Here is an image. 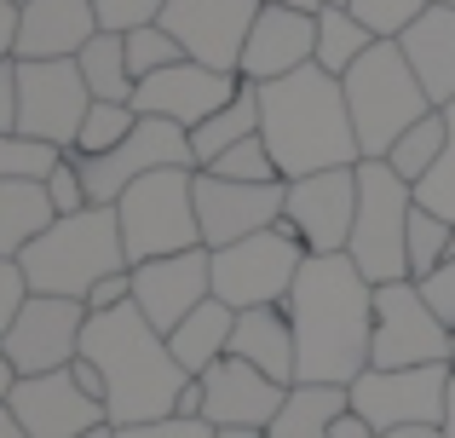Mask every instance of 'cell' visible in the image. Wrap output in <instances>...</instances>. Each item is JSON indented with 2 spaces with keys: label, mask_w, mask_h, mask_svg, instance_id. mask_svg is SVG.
I'll list each match as a JSON object with an SVG mask.
<instances>
[{
  "label": "cell",
  "mask_w": 455,
  "mask_h": 438,
  "mask_svg": "<svg viewBox=\"0 0 455 438\" xmlns=\"http://www.w3.org/2000/svg\"><path fill=\"white\" fill-rule=\"evenodd\" d=\"M346 6H352V18L363 23L375 41H398V35L410 29L433 0H346Z\"/></svg>",
  "instance_id": "35"
},
{
  "label": "cell",
  "mask_w": 455,
  "mask_h": 438,
  "mask_svg": "<svg viewBox=\"0 0 455 438\" xmlns=\"http://www.w3.org/2000/svg\"><path fill=\"white\" fill-rule=\"evenodd\" d=\"M81 358H92L104 370V410H110V427H145V421H167L179 416V393H185L190 375L173 363L167 335L150 329V317L139 306H116V312L87 317V335H81Z\"/></svg>",
  "instance_id": "3"
},
{
  "label": "cell",
  "mask_w": 455,
  "mask_h": 438,
  "mask_svg": "<svg viewBox=\"0 0 455 438\" xmlns=\"http://www.w3.org/2000/svg\"><path fill=\"white\" fill-rule=\"evenodd\" d=\"M340 410H352L346 386H289V398H283V410L266 427V438H329Z\"/></svg>",
  "instance_id": "28"
},
{
  "label": "cell",
  "mask_w": 455,
  "mask_h": 438,
  "mask_svg": "<svg viewBox=\"0 0 455 438\" xmlns=\"http://www.w3.org/2000/svg\"><path fill=\"white\" fill-rule=\"evenodd\" d=\"M92 87L76 58H18V133L52 150H76Z\"/></svg>",
  "instance_id": "9"
},
{
  "label": "cell",
  "mask_w": 455,
  "mask_h": 438,
  "mask_svg": "<svg viewBox=\"0 0 455 438\" xmlns=\"http://www.w3.org/2000/svg\"><path fill=\"white\" fill-rule=\"evenodd\" d=\"M450 259H455V231H450Z\"/></svg>",
  "instance_id": "59"
},
{
  "label": "cell",
  "mask_w": 455,
  "mask_h": 438,
  "mask_svg": "<svg viewBox=\"0 0 455 438\" xmlns=\"http://www.w3.org/2000/svg\"><path fill=\"white\" fill-rule=\"evenodd\" d=\"M208 173H220V179H248V185H271V179H283L259 133H254V139H243V145H231V150H225V156L213 162Z\"/></svg>",
  "instance_id": "38"
},
{
  "label": "cell",
  "mask_w": 455,
  "mask_h": 438,
  "mask_svg": "<svg viewBox=\"0 0 455 438\" xmlns=\"http://www.w3.org/2000/svg\"><path fill=\"white\" fill-rule=\"evenodd\" d=\"M87 306L64 300V294H29L12 329L0 335V352L18 363V375H52L81 358V335H87Z\"/></svg>",
  "instance_id": "13"
},
{
  "label": "cell",
  "mask_w": 455,
  "mask_h": 438,
  "mask_svg": "<svg viewBox=\"0 0 455 438\" xmlns=\"http://www.w3.org/2000/svg\"><path fill=\"white\" fill-rule=\"evenodd\" d=\"M92 12H99V29L133 35V29H150V23H162L167 0H92Z\"/></svg>",
  "instance_id": "40"
},
{
  "label": "cell",
  "mask_w": 455,
  "mask_h": 438,
  "mask_svg": "<svg viewBox=\"0 0 455 438\" xmlns=\"http://www.w3.org/2000/svg\"><path fill=\"white\" fill-rule=\"evenodd\" d=\"M29 294H64L87 300V289L110 271H127V243H122V214L116 208H81V214L52 219L29 248L18 254Z\"/></svg>",
  "instance_id": "4"
},
{
  "label": "cell",
  "mask_w": 455,
  "mask_h": 438,
  "mask_svg": "<svg viewBox=\"0 0 455 438\" xmlns=\"http://www.w3.org/2000/svg\"><path fill=\"white\" fill-rule=\"evenodd\" d=\"M236 87H243V76H225V69H208V64H173L162 69V76H145L133 92V110L139 115H162V122L173 127H202L213 110H225V104L236 99Z\"/></svg>",
  "instance_id": "18"
},
{
  "label": "cell",
  "mask_w": 455,
  "mask_h": 438,
  "mask_svg": "<svg viewBox=\"0 0 455 438\" xmlns=\"http://www.w3.org/2000/svg\"><path fill=\"white\" fill-rule=\"evenodd\" d=\"M380 438H438V427H398V433H380Z\"/></svg>",
  "instance_id": "53"
},
{
  "label": "cell",
  "mask_w": 455,
  "mask_h": 438,
  "mask_svg": "<svg viewBox=\"0 0 455 438\" xmlns=\"http://www.w3.org/2000/svg\"><path fill=\"white\" fill-rule=\"evenodd\" d=\"M329 438H380V433L369 427L357 410H340V416H334V427H329Z\"/></svg>",
  "instance_id": "47"
},
{
  "label": "cell",
  "mask_w": 455,
  "mask_h": 438,
  "mask_svg": "<svg viewBox=\"0 0 455 438\" xmlns=\"http://www.w3.org/2000/svg\"><path fill=\"white\" fill-rule=\"evenodd\" d=\"M18 381H23V375H18V363H12L6 352H0V410L12 404V393H18Z\"/></svg>",
  "instance_id": "49"
},
{
  "label": "cell",
  "mask_w": 455,
  "mask_h": 438,
  "mask_svg": "<svg viewBox=\"0 0 455 438\" xmlns=\"http://www.w3.org/2000/svg\"><path fill=\"white\" fill-rule=\"evenodd\" d=\"M450 363H455V329H450Z\"/></svg>",
  "instance_id": "58"
},
{
  "label": "cell",
  "mask_w": 455,
  "mask_h": 438,
  "mask_svg": "<svg viewBox=\"0 0 455 438\" xmlns=\"http://www.w3.org/2000/svg\"><path fill=\"white\" fill-rule=\"evenodd\" d=\"M438 438H455V375H450V404H444V421H438Z\"/></svg>",
  "instance_id": "52"
},
{
  "label": "cell",
  "mask_w": 455,
  "mask_h": 438,
  "mask_svg": "<svg viewBox=\"0 0 455 438\" xmlns=\"http://www.w3.org/2000/svg\"><path fill=\"white\" fill-rule=\"evenodd\" d=\"M410 214H415V185L398 179L392 162H357V219L346 254L375 289L410 277Z\"/></svg>",
  "instance_id": "6"
},
{
  "label": "cell",
  "mask_w": 455,
  "mask_h": 438,
  "mask_svg": "<svg viewBox=\"0 0 455 438\" xmlns=\"http://www.w3.org/2000/svg\"><path fill=\"white\" fill-rule=\"evenodd\" d=\"M12 46H18V6L0 0V64L12 58Z\"/></svg>",
  "instance_id": "48"
},
{
  "label": "cell",
  "mask_w": 455,
  "mask_h": 438,
  "mask_svg": "<svg viewBox=\"0 0 455 438\" xmlns=\"http://www.w3.org/2000/svg\"><path fill=\"white\" fill-rule=\"evenodd\" d=\"M346 110H352V127H357V145H363V162H387L392 145L410 133L415 122L438 110L427 99V87L415 81L410 58H403L398 41H375L352 69H346Z\"/></svg>",
  "instance_id": "5"
},
{
  "label": "cell",
  "mask_w": 455,
  "mask_h": 438,
  "mask_svg": "<svg viewBox=\"0 0 455 438\" xmlns=\"http://www.w3.org/2000/svg\"><path fill=\"white\" fill-rule=\"evenodd\" d=\"M202 300H213V248H190V254L133 266V306L162 335H173Z\"/></svg>",
  "instance_id": "17"
},
{
  "label": "cell",
  "mask_w": 455,
  "mask_h": 438,
  "mask_svg": "<svg viewBox=\"0 0 455 438\" xmlns=\"http://www.w3.org/2000/svg\"><path fill=\"white\" fill-rule=\"evenodd\" d=\"M421 363H450V329L421 300L415 277L380 283L375 289V346L369 370H421Z\"/></svg>",
  "instance_id": "11"
},
{
  "label": "cell",
  "mask_w": 455,
  "mask_h": 438,
  "mask_svg": "<svg viewBox=\"0 0 455 438\" xmlns=\"http://www.w3.org/2000/svg\"><path fill=\"white\" fill-rule=\"evenodd\" d=\"M259 6H266V0H167L162 29L185 46L190 64H208V69L236 76Z\"/></svg>",
  "instance_id": "15"
},
{
  "label": "cell",
  "mask_w": 455,
  "mask_h": 438,
  "mask_svg": "<svg viewBox=\"0 0 455 438\" xmlns=\"http://www.w3.org/2000/svg\"><path fill=\"white\" fill-rule=\"evenodd\" d=\"M127 64H133L139 81H145V76H162V69L185 64V46H179L162 23H150V29H133V35H127Z\"/></svg>",
  "instance_id": "37"
},
{
  "label": "cell",
  "mask_w": 455,
  "mask_h": 438,
  "mask_svg": "<svg viewBox=\"0 0 455 438\" xmlns=\"http://www.w3.org/2000/svg\"><path fill=\"white\" fill-rule=\"evenodd\" d=\"M415 289H421V300L438 312V323L455 329V259H444L433 277H415Z\"/></svg>",
  "instance_id": "41"
},
{
  "label": "cell",
  "mask_w": 455,
  "mask_h": 438,
  "mask_svg": "<svg viewBox=\"0 0 455 438\" xmlns=\"http://www.w3.org/2000/svg\"><path fill=\"white\" fill-rule=\"evenodd\" d=\"M12 410L18 421L29 427V438H87L99 427H110L104 404H92L69 370H52V375H23L18 393H12Z\"/></svg>",
  "instance_id": "20"
},
{
  "label": "cell",
  "mask_w": 455,
  "mask_h": 438,
  "mask_svg": "<svg viewBox=\"0 0 455 438\" xmlns=\"http://www.w3.org/2000/svg\"><path fill=\"white\" fill-rule=\"evenodd\" d=\"M254 133H259V87H254V81H243V87H236V99L225 104V110H213L202 127H190L196 168H213V162H220L231 145H243V139H254Z\"/></svg>",
  "instance_id": "27"
},
{
  "label": "cell",
  "mask_w": 455,
  "mask_h": 438,
  "mask_svg": "<svg viewBox=\"0 0 455 438\" xmlns=\"http://www.w3.org/2000/svg\"><path fill=\"white\" fill-rule=\"evenodd\" d=\"M438 156H444V110H433L427 122H415L410 133L392 145V156H387V162H392V173H398V179L421 185L427 173L438 168Z\"/></svg>",
  "instance_id": "31"
},
{
  "label": "cell",
  "mask_w": 455,
  "mask_h": 438,
  "mask_svg": "<svg viewBox=\"0 0 455 438\" xmlns=\"http://www.w3.org/2000/svg\"><path fill=\"white\" fill-rule=\"evenodd\" d=\"M283 398H289V386H277L271 375H259L243 358H220L202 375V421H213V427H259L266 433L277 421Z\"/></svg>",
  "instance_id": "21"
},
{
  "label": "cell",
  "mask_w": 455,
  "mask_h": 438,
  "mask_svg": "<svg viewBox=\"0 0 455 438\" xmlns=\"http://www.w3.org/2000/svg\"><path fill=\"white\" fill-rule=\"evenodd\" d=\"M46 196H52L58 219H64V214H81V208H92L87 179H81V156H76V150H64V156H58V168L46 173Z\"/></svg>",
  "instance_id": "39"
},
{
  "label": "cell",
  "mask_w": 455,
  "mask_h": 438,
  "mask_svg": "<svg viewBox=\"0 0 455 438\" xmlns=\"http://www.w3.org/2000/svg\"><path fill=\"white\" fill-rule=\"evenodd\" d=\"M76 64H81V76H87V87H92L99 104H133L139 76H133V64H127V35L99 29L87 46H81Z\"/></svg>",
  "instance_id": "29"
},
{
  "label": "cell",
  "mask_w": 455,
  "mask_h": 438,
  "mask_svg": "<svg viewBox=\"0 0 455 438\" xmlns=\"http://www.w3.org/2000/svg\"><path fill=\"white\" fill-rule=\"evenodd\" d=\"M99 35L92 0H29L18 12V46L12 58H81V46Z\"/></svg>",
  "instance_id": "22"
},
{
  "label": "cell",
  "mask_w": 455,
  "mask_h": 438,
  "mask_svg": "<svg viewBox=\"0 0 455 438\" xmlns=\"http://www.w3.org/2000/svg\"><path fill=\"white\" fill-rule=\"evenodd\" d=\"M375 46V35L352 18V6H323L317 12V69H329L334 81H346V69Z\"/></svg>",
  "instance_id": "30"
},
{
  "label": "cell",
  "mask_w": 455,
  "mask_h": 438,
  "mask_svg": "<svg viewBox=\"0 0 455 438\" xmlns=\"http://www.w3.org/2000/svg\"><path fill=\"white\" fill-rule=\"evenodd\" d=\"M23 300H29V277H23L18 259H0V335L12 329V317L23 312Z\"/></svg>",
  "instance_id": "44"
},
{
  "label": "cell",
  "mask_w": 455,
  "mask_h": 438,
  "mask_svg": "<svg viewBox=\"0 0 455 438\" xmlns=\"http://www.w3.org/2000/svg\"><path fill=\"white\" fill-rule=\"evenodd\" d=\"M69 381H76L81 393L92 398V404H104V398H110V386H104V370H99L92 358H76V363H69ZM104 416H110V410H104Z\"/></svg>",
  "instance_id": "46"
},
{
  "label": "cell",
  "mask_w": 455,
  "mask_h": 438,
  "mask_svg": "<svg viewBox=\"0 0 455 438\" xmlns=\"http://www.w3.org/2000/svg\"><path fill=\"white\" fill-rule=\"evenodd\" d=\"M116 438H220V433L202 416H167V421H145V427H116Z\"/></svg>",
  "instance_id": "42"
},
{
  "label": "cell",
  "mask_w": 455,
  "mask_h": 438,
  "mask_svg": "<svg viewBox=\"0 0 455 438\" xmlns=\"http://www.w3.org/2000/svg\"><path fill=\"white\" fill-rule=\"evenodd\" d=\"M415 203L433 208V214H444L455 225V104L444 110V156H438V168L415 185Z\"/></svg>",
  "instance_id": "34"
},
{
  "label": "cell",
  "mask_w": 455,
  "mask_h": 438,
  "mask_svg": "<svg viewBox=\"0 0 455 438\" xmlns=\"http://www.w3.org/2000/svg\"><path fill=\"white\" fill-rule=\"evenodd\" d=\"M306 266V248L294 243L283 225L259 236H243L231 248H213V300L231 312H259V306H283Z\"/></svg>",
  "instance_id": "8"
},
{
  "label": "cell",
  "mask_w": 455,
  "mask_h": 438,
  "mask_svg": "<svg viewBox=\"0 0 455 438\" xmlns=\"http://www.w3.org/2000/svg\"><path fill=\"white\" fill-rule=\"evenodd\" d=\"M133 127H139L133 104H99V99H92L87 122H81V139H76V156H110Z\"/></svg>",
  "instance_id": "32"
},
{
  "label": "cell",
  "mask_w": 455,
  "mask_h": 438,
  "mask_svg": "<svg viewBox=\"0 0 455 438\" xmlns=\"http://www.w3.org/2000/svg\"><path fill=\"white\" fill-rule=\"evenodd\" d=\"M87 438H116V427H99V433H87Z\"/></svg>",
  "instance_id": "56"
},
{
  "label": "cell",
  "mask_w": 455,
  "mask_h": 438,
  "mask_svg": "<svg viewBox=\"0 0 455 438\" xmlns=\"http://www.w3.org/2000/svg\"><path fill=\"white\" fill-rule=\"evenodd\" d=\"M231 329H236L231 306L225 300H202L196 312L167 335V352H173V363L190 375V381H202L220 358H231Z\"/></svg>",
  "instance_id": "25"
},
{
  "label": "cell",
  "mask_w": 455,
  "mask_h": 438,
  "mask_svg": "<svg viewBox=\"0 0 455 438\" xmlns=\"http://www.w3.org/2000/svg\"><path fill=\"white\" fill-rule=\"evenodd\" d=\"M323 6H346V0H323Z\"/></svg>",
  "instance_id": "60"
},
{
  "label": "cell",
  "mask_w": 455,
  "mask_h": 438,
  "mask_svg": "<svg viewBox=\"0 0 455 438\" xmlns=\"http://www.w3.org/2000/svg\"><path fill=\"white\" fill-rule=\"evenodd\" d=\"M162 168H196L190 133L162 122V115H139V127L110 156H81V179H87L92 208H116L127 196V185H139L145 173H162Z\"/></svg>",
  "instance_id": "12"
},
{
  "label": "cell",
  "mask_w": 455,
  "mask_h": 438,
  "mask_svg": "<svg viewBox=\"0 0 455 438\" xmlns=\"http://www.w3.org/2000/svg\"><path fill=\"white\" fill-rule=\"evenodd\" d=\"M289 203V179L248 185V179H220V173L196 168V219H202V248H231L243 236H259L283 219Z\"/></svg>",
  "instance_id": "16"
},
{
  "label": "cell",
  "mask_w": 455,
  "mask_h": 438,
  "mask_svg": "<svg viewBox=\"0 0 455 438\" xmlns=\"http://www.w3.org/2000/svg\"><path fill=\"white\" fill-rule=\"evenodd\" d=\"M266 6H294V12H323V0H266Z\"/></svg>",
  "instance_id": "54"
},
{
  "label": "cell",
  "mask_w": 455,
  "mask_h": 438,
  "mask_svg": "<svg viewBox=\"0 0 455 438\" xmlns=\"http://www.w3.org/2000/svg\"><path fill=\"white\" fill-rule=\"evenodd\" d=\"M213 433H220V438H266L259 427H213Z\"/></svg>",
  "instance_id": "55"
},
{
  "label": "cell",
  "mask_w": 455,
  "mask_h": 438,
  "mask_svg": "<svg viewBox=\"0 0 455 438\" xmlns=\"http://www.w3.org/2000/svg\"><path fill=\"white\" fill-rule=\"evenodd\" d=\"M450 231L455 225L444 214H433V208L415 203V214H410V277H433V271L444 266L450 259Z\"/></svg>",
  "instance_id": "33"
},
{
  "label": "cell",
  "mask_w": 455,
  "mask_h": 438,
  "mask_svg": "<svg viewBox=\"0 0 455 438\" xmlns=\"http://www.w3.org/2000/svg\"><path fill=\"white\" fill-rule=\"evenodd\" d=\"M433 6H444V12H455V0H433Z\"/></svg>",
  "instance_id": "57"
},
{
  "label": "cell",
  "mask_w": 455,
  "mask_h": 438,
  "mask_svg": "<svg viewBox=\"0 0 455 438\" xmlns=\"http://www.w3.org/2000/svg\"><path fill=\"white\" fill-rule=\"evenodd\" d=\"M81 306H87L92 317H99V312H116V306H133V266H127V271H110V277H99V283L87 289V300H81Z\"/></svg>",
  "instance_id": "43"
},
{
  "label": "cell",
  "mask_w": 455,
  "mask_h": 438,
  "mask_svg": "<svg viewBox=\"0 0 455 438\" xmlns=\"http://www.w3.org/2000/svg\"><path fill=\"white\" fill-rule=\"evenodd\" d=\"M58 219L46 179H0V259H18Z\"/></svg>",
  "instance_id": "26"
},
{
  "label": "cell",
  "mask_w": 455,
  "mask_h": 438,
  "mask_svg": "<svg viewBox=\"0 0 455 438\" xmlns=\"http://www.w3.org/2000/svg\"><path fill=\"white\" fill-rule=\"evenodd\" d=\"M357 219V168H329L289 179V203H283V231L306 248V254H346Z\"/></svg>",
  "instance_id": "14"
},
{
  "label": "cell",
  "mask_w": 455,
  "mask_h": 438,
  "mask_svg": "<svg viewBox=\"0 0 455 438\" xmlns=\"http://www.w3.org/2000/svg\"><path fill=\"white\" fill-rule=\"evenodd\" d=\"M116 214H122L127 266H145V259H167V254H190V248H202L196 168L145 173L139 185H127V196L116 203Z\"/></svg>",
  "instance_id": "7"
},
{
  "label": "cell",
  "mask_w": 455,
  "mask_h": 438,
  "mask_svg": "<svg viewBox=\"0 0 455 438\" xmlns=\"http://www.w3.org/2000/svg\"><path fill=\"white\" fill-rule=\"evenodd\" d=\"M0 438H29V427H23V421H18V410H0Z\"/></svg>",
  "instance_id": "51"
},
{
  "label": "cell",
  "mask_w": 455,
  "mask_h": 438,
  "mask_svg": "<svg viewBox=\"0 0 455 438\" xmlns=\"http://www.w3.org/2000/svg\"><path fill=\"white\" fill-rule=\"evenodd\" d=\"M231 358L254 363L277 386H300V352H294V323L283 306H259V312H236L231 329Z\"/></svg>",
  "instance_id": "23"
},
{
  "label": "cell",
  "mask_w": 455,
  "mask_h": 438,
  "mask_svg": "<svg viewBox=\"0 0 455 438\" xmlns=\"http://www.w3.org/2000/svg\"><path fill=\"white\" fill-rule=\"evenodd\" d=\"M398 46H403V58H410L415 81L427 87V99H433L438 110H450L455 104V12L427 6L421 18L398 35Z\"/></svg>",
  "instance_id": "24"
},
{
  "label": "cell",
  "mask_w": 455,
  "mask_h": 438,
  "mask_svg": "<svg viewBox=\"0 0 455 438\" xmlns=\"http://www.w3.org/2000/svg\"><path fill=\"white\" fill-rule=\"evenodd\" d=\"M179 416H202V381H185V393H179Z\"/></svg>",
  "instance_id": "50"
},
{
  "label": "cell",
  "mask_w": 455,
  "mask_h": 438,
  "mask_svg": "<svg viewBox=\"0 0 455 438\" xmlns=\"http://www.w3.org/2000/svg\"><path fill=\"white\" fill-rule=\"evenodd\" d=\"M300 386H352L369 370L375 346V283L352 266V254H306L289 300Z\"/></svg>",
  "instance_id": "1"
},
{
  "label": "cell",
  "mask_w": 455,
  "mask_h": 438,
  "mask_svg": "<svg viewBox=\"0 0 455 438\" xmlns=\"http://www.w3.org/2000/svg\"><path fill=\"white\" fill-rule=\"evenodd\" d=\"M64 150L41 145V139H23V133H0V179H46L58 168Z\"/></svg>",
  "instance_id": "36"
},
{
  "label": "cell",
  "mask_w": 455,
  "mask_h": 438,
  "mask_svg": "<svg viewBox=\"0 0 455 438\" xmlns=\"http://www.w3.org/2000/svg\"><path fill=\"white\" fill-rule=\"evenodd\" d=\"M0 133H18V58L0 64Z\"/></svg>",
  "instance_id": "45"
},
{
  "label": "cell",
  "mask_w": 455,
  "mask_h": 438,
  "mask_svg": "<svg viewBox=\"0 0 455 438\" xmlns=\"http://www.w3.org/2000/svg\"><path fill=\"white\" fill-rule=\"evenodd\" d=\"M306 64H317V12L259 6L236 76L254 81V87H266V81H283V76H294V69H306Z\"/></svg>",
  "instance_id": "19"
},
{
  "label": "cell",
  "mask_w": 455,
  "mask_h": 438,
  "mask_svg": "<svg viewBox=\"0 0 455 438\" xmlns=\"http://www.w3.org/2000/svg\"><path fill=\"white\" fill-rule=\"evenodd\" d=\"M450 375H455V363H421V370H363L346 393H352V410L375 433L438 427V421H444V404H450Z\"/></svg>",
  "instance_id": "10"
},
{
  "label": "cell",
  "mask_w": 455,
  "mask_h": 438,
  "mask_svg": "<svg viewBox=\"0 0 455 438\" xmlns=\"http://www.w3.org/2000/svg\"><path fill=\"white\" fill-rule=\"evenodd\" d=\"M259 139H266L283 179H306V173L363 162L352 110H346V87L317 64L259 87Z\"/></svg>",
  "instance_id": "2"
},
{
  "label": "cell",
  "mask_w": 455,
  "mask_h": 438,
  "mask_svg": "<svg viewBox=\"0 0 455 438\" xmlns=\"http://www.w3.org/2000/svg\"><path fill=\"white\" fill-rule=\"evenodd\" d=\"M12 6H18V12H23V6H29V0H12Z\"/></svg>",
  "instance_id": "61"
}]
</instances>
